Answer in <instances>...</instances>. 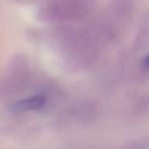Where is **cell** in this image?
Listing matches in <instances>:
<instances>
[{
	"mask_svg": "<svg viewBox=\"0 0 149 149\" xmlns=\"http://www.w3.org/2000/svg\"><path fill=\"white\" fill-rule=\"evenodd\" d=\"M88 0H45L38 10L47 22H67L82 19L88 13Z\"/></svg>",
	"mask_w": 149,
	"mask_h": 149,
	"instance_id": "6da1fadb",
	"label": "cell"
},
{
	"mask_svg": "<svg viewBox=\"0 0 149 149\" xmlns=\"http://www.w3.org/2000/svg\"><path fill=\"white\" fill-rule=\"evenodd\" d=\"M47 103V99L44 95L38 94L30 97L15 102L12 105L13 112L21 113L27 111H38L42 110Z\"/></svg>",
	"mask_w": 149,
	"mask_h": 149,
	"instance_id": "7a4b0ae2",
	"label": "cell"
},
{
	"mask_svg": "<svg viewBox=\"0 0 149 149\" xmlns=\"http://www.w3.org/2000/svg\"><path fill=\"white\" fill-rule=\"evenodd\" d=\"M144 64H145V66H146V67L149 68V55L145 59V61H144Z\"/></svg>",
	"mask_w": 149,
	"mask_h": 149,
	"instance_id": "3957f363",
	"label": "cell"
}]
</instances>
